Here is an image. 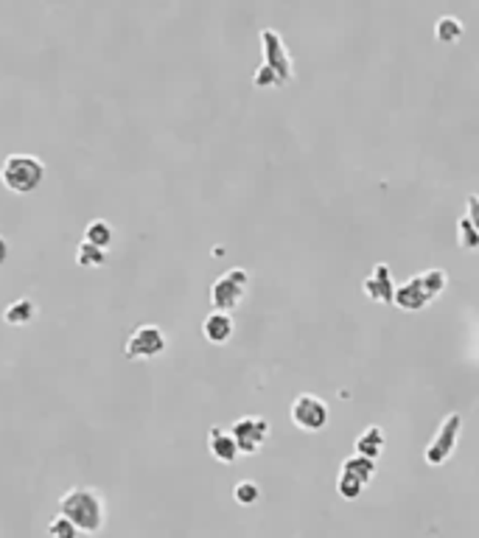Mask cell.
Listing matches in <instances>:
<instances>
[{
  "mask_svg": "<svg viewBox=\"0 0 479 538\" xmlns=\"http://www.w3.org/2000/svg\"><path fill=\"white\" fill-rule=\"evenodd\" d=\"M59 513H65V516L87 535L101 533V527L107 522V505H104L101 494L96 488H87V485H76L71 490H65L59 499Z\"/></svg>",
  "mask_w": 479,
  "mask_h": 538,
  "instance_id": "cell-1",
  "label": "cell"
},
{
  "mask_svg": "<svg viewBox=\"0 0 479 538\" xmlns=\"http://www.w3.org/2000/svg\"><path fill=\"white\" fill-rule=\"evenodd\" d=\"M45 180V163L37 154H9L0 163V182L12 194H34Z\"/></svg>",
  "mask_w": 479,
  "mask_h": 538,
  "instance_id": "cell-2",
  "label": "cell"
},
{
  "mask_svg": "<svg viewBox=\"0 0 479 538\" xmlns=\"http://www.w3.org/2000/svg\"><path fill=\"white\" fill-rule=\"evenodd\" d=\"M460 435H463V415L460 412H449L443 418L440 429L435 432V437H431L429 446L423 449L426 465H431V469H440V465H446L454 457V452H457V446H460Z\"/></svg>",
  "mask_w": 479,
  "mask_h": 538,
  "instance_id": "cell-3",
  "label": "cell"
},
{
  "mask_svg": "<svg viewBox=\"0 0 479 538\" xmlns=\"http://www.w3.org/2000/svg\"><path fill=\"white\" fill-rule=\"evenodd\" d=\"M249 289V272L241 267L227 269L211 287V306L216 312H236Z\"/></svg>",
  "mask_w": 479,
  "mask_h": 538,
  "instance_id": "cell-4",
  "label": "cell"
},
{
  "mask_svg": "<svg viewBox=\"0 0 479 538\" xmlns=\"http://www.w3.org/2000/svg\"><path fill=\"white\" fill-rule=\"evenodd\" d=\"M166 348H169L166 331L154 322H144L126 337L124 357L129 362H149V359H157L160 354H166Z\"/></svg>",
  "mask_w": 479,
  "mask_h": 538,
  "instance_id": "cell-5",
  "label": "cell"
},
{
  "mask_svg": "<svg viewBox=\"0 0 479 538\" xmlns=\"http://www.w3.org/2000/svg\"><path fill=\"white\" fill-rule=\"evenodd\" d=\"M289 415H292V424L298 429H303V432H323L328 427V420H331L328 404L314 392H300L298 399L292 401Z\"/></svg>",
  "mask_w": 479,
  "mask_h": 538,
  "instance_id": "cell-6",
  "label": "cell"
},
{
  "mask_svg": "<svg viewBox=\"0 0 479 538\" xmlns=\"http://www.w3.org/2000/svg\"><path fill=\"white\" fill-rule=\"evenodd\" d=\"M261 51H264V67H269L278 76L281 87L294 82V62L283 45V37L275 29L261 31Z\"/></svg>",
  "mask_w": 479,
  "mask_h": 538,
  "instance_id": "cell-7",
  "label": "cell"
},
{
  "mask_svg": "<svg viewBox=\"0 0 479 538\" xmlns=\"http://www.w3.org/2000/svg\"><path fill=\"white\" fill-rule=\"evenodd\" d=\"M231 432L239 443L241 454H258L264 449V443L269 440V420L261 415H244L233 420Z\"/></svg>",
  "mask_w": 479,
  "mask_h": 538,
  "instance_id": "cell-8",
  "label": "cell"
},
{
  "mask_svg": "<svg viewBox=\"0 0 479 538\" xmlns=\"http://www.w3.org/2000/svg\"><path fill=\"white\" fill-rule=\"evenodd\" d=\"M431 300H438V297L431 295V289L426 287L423 275H415V278L404 280L401 287H396V297H393V303L401 312H421V309L429 306Z\"/></svg>",
  "mask_w": 479,
  "mask_h": 538,
  "instance_id": "cell-9",
  "label": "cell"
},
{
  "mask_svg": "<svg viewBox=\"0 0 479 538\" xmlns=\"http://www.w3.org/2000/svg\"><path fill=\"white\" fill-rule=\"evenodd\" d=\"M364 297L373 300V303H393L396 297V280L390 272V264H376L373 272L364 278Z\"/></svg>",
  "mask_w": 479,
  "mask_h": 538,
  "instance_id": "cell-10",
  "label": "cell"
},
{
  "mask_svg": "<svg viewBox=\"0 0 479 538\" xmlns=\"http://www.w3.org/2000/svg\"><path fill=\"white\" fill-rule=\"evenodd\" d=\"M208 452L222 465H231V463H236L241 457L233 432L224 429V427H211V432H208Z\"/></svg>",
  "mask_w": 479,
  "mask_h": 538,
  "instance_id": "cell-11",
  "label": "cell"
},
{
  "mask_svg": "<svg viewBox=\"0 0 479 538\" xmlns=\"http://www.w3.org/2000/svg\"><path fill=\"white\" fill-rule=\"evenodd\" d=\"M233 331H236V320H233L231 312H216L213 309L208 317H205V322H202V337L208 340L211 345L231 342Z\"/></svg>",
  "mask_w": 479,
  "mask_h": 538,
  "instance_id": "cell-12",
  "label": "cell"
},
{
  "mask_svg": "<svg viewBox=\"0 0 479 538\" xmlns=\"http://www.w3.org/2000/svg\"><path fill=\"white\" fill-rule=\"evenodd\" d=\"M34 317H37V303L31 297H17L4 309V322L14 325V329H20V325H29Z\"/></svg>",
  "mask_w": 479,
  "mask_h": 538,
  "instance_id": "cell-13",
  "label": "cell"
},
{
  "mask_svg": "<svg viewBox=\"0 0 479 538\" xmlns=\"http://www.w3.org/2000/svg\"><path fill=\"white\" fill-rule=\"evenodd\" d=\"M384 443H387L384 429H381V427H368V429H364V432L356 437L353 449H356V454H364V457H370V460H379L381 452H384Z\"/></svg>",
  "mask_w": 479,
  "mask_h": 538,
  "instance_id": "cell-14",
  "label": "cell"
},
{
  "mask_svg": "<svg viewBox=\"0 0 479 538\" xmlns=\"http://www.w3.org/2000/svg\"><path fill=\"white\" fill-rule=\"evenodd\" d=\"M84 242L107 250L112 242H116V230H112V225L107 219H93V222L84 227Z\"/></svg>",
  "mask_w": 479,
  "mask_h": 538,
  "instance_id": "cell-15",
  "label": "cell"
},
{
  "mask_svg": "<svg viewBox=\"0 0 479 538\" xmlns=\"http://www.w3.org/2000/svg\"><path fill=\"white\" fill-rule=\"evenodd\" d=\"M463 34H466V26H463L460 17L446 14V17H440V20L435 22V40L443 42V45H451V42L463 40Z\"/></svg>",
  "mask_w": 479,
  "mask_h": 538,
  "instance_id": "cell-16",
  "label": "cell"
},
{
  "mask_svg": "<svg viewBox=\"0 0 479 538\" xmlns=\"http://www.w3.org/2000/svg\"><path fill=\"white\" fill-rule=\"evenodd\" d=\"M342 469L351 472V474H356L364 485H370V482L376 480V460L364 457V454H351L345 463H342Z\"/></svg>",
  "mask_w": 479,
  "mask_h": 538,
  "instance_id": "cell-17",
  "label": "cell"
},
{
  "mask_svg": "<svg viewBox=\"0 0 479 538\" xmlns=\"http://www.w3.org/2000/svg\"><path fill=\"white\" fill-rule=\"evenodd\" d=\"M76 264H79L82 269H99V267L107 264V250H101V247H96V244H90V242H82V244L76 247Z\"/></svg>",
  "mask_w": 479,
  "mask_h": 538,
  "instance_id": "cell-18",
  "label": "cell"
},
{
  "mask_svg": "<svg viewBox=\"0 0 479 538\" xmlns=\"http://www.w3.org/2000/svg\"><path fill=\"white\" fill-rule=\"evenodd\" d=\"M364 488H368V485H364L356 474H351V472H345V469H339V477H336V494H339L342 499H348V502L359 499Z\"/></svg>",
  "mask_w": 479,
  "mask_h": 538,
  "instance_id": "cell-19",
  "label": "cell"
},
{
  "mask_svg": "<svg viewBox=\"0 0 479 538\" xmlns=\"http://www.w3.org/2000/svg\"><path fill=\"white\" fill-rule=\"evenodd\" d=\"M233 497H236L239 505L249 507V505H256V502L261 499V488H258V482H253V480H241V482H236V488H233Z\"/></svg>",
  "mask_w": 479,
  "mask_h": 538,
  "instance_id": "cell-20",
  "label": "cell"
},
{
  "mask_svg": "<svg viewBox=\"0 0 479 538\" xmlns=\"http://www.w3.org/2000/svg\"><path fill=\"white\" fill-rule=\"evenodd\" d=\"M48 535L51 538H79L82 535V530L65 516V513H59V516H54L51 519V525H48Z\"/></svg>",
  "mask_w": 479,
  "mask_h": 538,
  "instance_id": "cell-21",
  "label": "cell"
},
{
  "mask_svg": "<svg viewBox=\"0 0 479 538\" xmlns=\"http://www.w3.org/2000/svg\"><path fill=\"white\" fill-rule=\"evenodd\" d=\"M457 242L463 250H479V230L471 225L468 216L457 219Z\"/></svg>",
  "mask_w": 479,
  "mask_h": 538,
  "instance_id": "cell-22",
  "label": "cell"
},
{
  "mask_svg": "<svg viewBox=\"0 0 479 538\" xmlns=\"http://www.w3.org/2000/svg\"><path fill=\"white\" fill-rule=\"evenodd\" d=\"M466 216L479 230V194H468V199H466Z\"/></svg>",
  "mask_w": 479,
  "mask_h": 538,
  "instance_id": "cell-23",
  "label": "cell"
},
{
  "mask_svg": "<svg viewBox=\"0 0 479 538\" xmlns=\"http://www.w3.org/2000/svg\"><path fill=\"white\" fill-rule=\"evenodd\" d=\"M6 259H9V242H6L4 233H0V267L6 264Z\"/></svg>",
  "mask_w": 479,
  "mask_h": 538,
  "instance_id": "cell-24",
  "label": "cell"
}]
</instances>
